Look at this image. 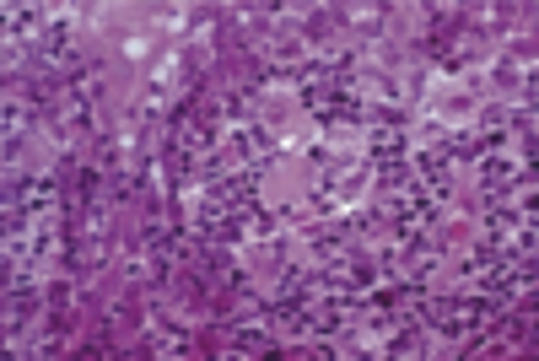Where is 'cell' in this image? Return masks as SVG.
Instances as JSON below:
<instances>
[{
    "label": "cell",
    "mask_w": 539,
    "mask_h": 361,
    "mask_svg": "<svg viewBox=\"0 0 539 361\" xmlns=\"http://www.w3.org/2000/svg\"><path fill=\"white\" fill-rule=\"evenodd\" d=\"M232 345H237V351H259V345H264V334H259V329H237V334H232Z\"/></svg>",
    "instance_id": "obj_2"
},
{
    "label": "cell",
    "mask_w": 539,
    "mask_h": 361,
    "mask_svg": "<svg viewBox=\"0 0 539 361\" xmlns=\"http://www.w3.org/2000/svg\"><path fill=\"white\" fill-rule=\"evenodd\" d=\"M485 178H491V189H507L512 167H507V162H496V157H491V162H485Z\"/></svg>",
    "instance_id": "obj_1"
}]
</instances>
